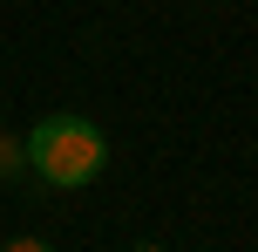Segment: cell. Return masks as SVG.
<instances>
[{"label": "cell", "mask_w": 258, "mask_h": 252, "mask_svg": "<svg viewBox=\"0 0 258 252\" xmlns=\"http://www.w3.org/2000/svg\"><path fill=\"white\" fill-rule=\"evenodd\" d=\"M109 164V136L95 130L82 109H54L27 130V177H41L48 191H82L95 184Z\"/></svg>", "instance_id": "obj_1"}, {"label": "cell", "mask_w": 258, "mask_h": 252, "mask_svg": "<svg viewBox=\"0 0 258 252\" xmlns=\"http://www.w3.org/2000/svg\"><path fill=\"white\" fill-rule=\"evenodd\" d=\"M0 252H54V245H48V239H34V232H27V239H7Z\"/></svg>", "instance_id": "obj_3"}, {"label": "cell", "mask_w": 258, "mask_h": 252, "mask_svg": "<svg viewBox=\"0 0 258 252\" xmlns=\"http://www.w3.org/2000/svg\"><path fill=\"white\" fill-rule=\"evenodd\" d=\"M129 252H170L163 239H136V245H129Z\"/></svg>", "instance_id": "obj_4"}, {"label": "cell", "mask_w": 258, "mask_h": 252, "mask_svg": "<svg viewBox=\"0 0 258 252\" xmlns=\"http://www.w3.org/2000/svg\"><path fill=\"white\" fill-rule=\"evenodd\" d=\"M21 177H27V136L0 130V184H21Z\"/></svg>", "instance_id": "obj_2"}]
</instances>
